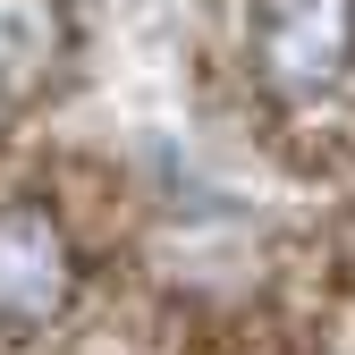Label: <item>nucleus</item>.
<instances>
[{
  "label": "nucleus",
  "mask_w": 355,
  "mask_h": 355,
  "mask_svg": "<svg viewBox=\"0 0 355 355\" xmlns=\"http://www.w3.org/2000/svg\"><path fill=\"white\" fill-rule=\"evenodd\" d=\"M76 288H85V262L68 245V229L34 203L0 211V330L9 338H42L76 313Z\"/></svg>",
  "instance_id": "nucleus-2"
},
{
  "label": "nucleus",
  "mask_w": 355,
  "mask_h": 355,
  "mask_svg": "<svg viewBox=\"0 0 355 355\" xmlns=\"http://www.w3.org/2000/svg\"><path fill=\"white\" fill-rule=\"evenodd\" d=\"M254 60L279 102H338L355 85V0H254Z\"/></svg>",
  "instance_id": "nucleus-1"
}]
</instances>
